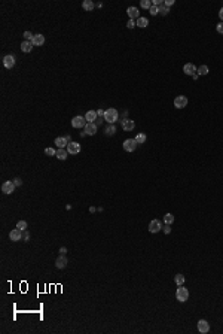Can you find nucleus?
I'll list each match as a JSON object with an SVG mask.
<instances>
[{"instance_id":"obj_5","label":"nucleus","mask_w":223,"mask_h":334,"mask_svg":"<svg viewBox=\"0 0 223 334\" xmlns=\"http://www.w3.org/2000/svg\"><path fill=\"white\" fill-rule=\"evenodd\" d=\"M66 149H67V152L70 154V155H76V154H79V152H81V143L68 142V145L66 146Z\"/></svg>"},{"instance_id":"obj_14","label":"nucleus","mask_w":223,"mask_h":334,"mask_svg":"<svg viewBox=\"0 0 223 334\" xmlns=\"http://www.w3.org/2000/svg\"><path fill=\"white\" fill-rule=\"evenodd\" d=\"M3 66L6 69H12L15 66V57L12 54H9V55H5L3 57Z\"/></svg>"},{"instance_id":"obj_3","label":"nucleus","mask_w":223,"mask_h":334,"mask_svg":"<svg viewBox=\"0 0 223 334\" xmlns=\"http://www.w3.org/2000/svg\"><path fill=\"white\" fill-rule=\"evenodd\" d=\"M86 119H85V116H74L73 119H72V125H73L74 128H85V125H86Z\"/></svg>"},{"instance_id":"obj_40","label":"nucleus","mask_w":223,"mask_h":334,"mask_svg":"<svg viewBox=\"0 0 223 334\" xmlns=\"http://www.w3.org/2000/svg\"><path fill=\"white\" fill-rule=\"evenodd\" d=\"M164 233H165V234H170V233H171V228H170L168 224H167V227H164Z\"/></svg>"},{"instance_id":"obj_7","label":"nucleus","mask_w":223,"mask_h":334,"mask_svg":"<svg viewBox=\"0 0 223 334\" xmlns=\"http://www.w3.org/2000/svg\"><path fill=\"white\" fill-rule=\"evenodd\" d=\"M162 230V222L159 219H152L149 222V231L150 233H158Z\"/></svg>"},{"instance_id":"obj_19","label":"nucleus","mask_w":223,"mask_h":334,"mask_svg":"<svg viewBox=\"0 0 223 334\" xmlns=\"http://www.w3.org/2000/svg\"><path fill=\"white\" fill-rule=\"evenodd\" d=\"M33 46L34 45L30 41H24L22 43H21V51H22V52H26V54H28V52H31V51H33Z\"/></svg>"},{"instance_id":"obj_17","label":"nucleus","mask_w":223,"mask_h":334,"mask_svg":"<svg viewBox=\"0 0 223 334\" xmlns=\"http://www.w3.org/2000/svg\"><path fill=\"white\" fill-rule=\"evenodd\" d=\"M30 42L33 43L34 46H42V45L45 43V36H43V34H40V33H37V34H34L33 39H31Z\"/></svg>"},{"instance_id":"obj_38","label":"nucleus","mask_w":223,"mask_h":334,"mask_svg":"<svg viewBox=\"0 0 223 334\" xmlns=\"http://www.w3.org/2000/svg\"><path fill=\"white\" fill-rule=\"evenodd\" d=\"M164 5H165L167 7L173 6V5H174V0H165V2H164Z\"/></svg>"},{"instance_id":"obj_30","label":"nucleus","mask_w":223,"mask_h":334,"mask_svg":"<svg viewBox=\"0 0 223 334\" xmlns=\"http://www.w3.org/2000/svg\"><path fill=\"white\" fill-rule=\"evenodd\" d=\"M16 228H20L21 231H26V228H27V222H26V221H18V222H16Z\"/></svg>"},{"instance_id":"obj_36","label":"nucleus","mask_w":223,"mask_h":334,"mask_svg":"<svg viewBox=\"0 0 223 334\" xmlns=\"http://www.w3.org/2000/svg\"><path fill=\"white\" fill-rule=\"evenodd\" d=\"M216 30H217V33H220V34H223V22H220V24H217V27H216Z\"/></svg>"},{"instance_id":"obj_10","label":"nucleus","mask_w":223,"mask_h":334,"mask_svg":"<svg viewBox=\"0 0 223 334\" xmlns=\"http://www.w3.org/2000/svg\"><path fill=\"white\" fill-rule=\"evenodd\" d=\"M2 191H3L5 194H12L15 191L14 181H6V182H3V184H2Z\"/></svg>"},{"instance_id":"obj_34","label":"nucleus","mask_w":223,"mask_h":334,"mask_svg":"<svg viewBox=\"0 0 223 334\" xmlns=\"http://www.w3.org/2000/svg\"><path fill=\"white\" fill-rule=\"evenodd\" d=\"M33 36L34 34H31V31H24V39H26V41H31Z\"/></svg>"},{"instance_id":"obj_20","label":"nucleus","mask_w":223,"mask_h":334,"mask_svg":"<svg viewBox=\"0 0 223 334\" xmlns=\"http://www.w3.org/2000/svg\"><path fill=\"white\" fill-rule=\"evenodd\" d=\"M97 116H98L97 110H88V112L85 114V119H86V123H95Z\"/></svg>"},{"instance_id":"obj_15","label":"nucleus","mask_w":223,"mask_h":334,"mask_svg":"<svg viewBox=\"0 0 223 334\" xmlns=\"http://www.w3.org/2000/svg\"><path fill=\"white\" fill-rule=\"evenodd\" d=\"M97 128H98V125H97L95 123H88L86 125H85L83 131H85L88 136H94L95 133H97Z\"/></svg>"},{"instance_id":"obj_11","label":"nucleus","mask_w":223,"mask_h":334,"mask_svg":"<svg viewBox=\"0 0 223 334\" xmlns=\"http://www.w3.org/2000/svg\"><path fill=\"white\" fill-rule=\"evenodd\" d=\"M9 239H11L12 242H18L21 239H24V234H22V231H21L20 228H14V230H11V233H9Z\"/></svg>"},{"instance_id":"obj_23","label":"nucleus","mask_w":223,"mask_h":334,"mask_svg":"<svg viewBox=\"0 0 223 334\" xmlns=\"http://www.w3.org/2000/svg\"><path fill=\"white\" fill-rule=\"evenodd\" d=\"M82 7H83L85 11L91 12V11H92V9L95 7V5H94V2H92V0H85V2L82 3Z\"/></svg>"},{"instance_id":"obj_8","label":"nucleus","mask_w":223,"mask_h":334,"mask_svg":"<svg viewBox=\"0 0 223 334\" xmlns=\"http://www.w3.org/2000/svg\"><path fill=\"white\" fill-rule=\"evenodd\" d=\"M68 142H70V136H58V137H55V143H57L58 149H64V148L68 145Z\"/></svg>"},{"instance_id":"obj_39","label":"nucleus","mask_w":223,"mask_h":334,"mask_svg":"<svg viewBox=\"0 0 223 334\" xmlns=\"http://www.w3.org/2000/svg\"><path fill=\"white\" fill-rule=\"evenodd\" d=\"M97 114H98V116H103V118H104V115H106V110H104V109H98V110H97Z\"/></svg>"},{"instance_id":"obj_18","label":"nucleus","mask_w":223,"mask_h":334,"mask_svg":"<svg viewBox=\"0 0 223 334\" xmlns=\"http://www.w3.org/2000/svg\"><path fill=\"white\" fill-rule=\"evenodd\" d=\"M68 264V259L64 257V255H61V257H58L57 258V261H55V267L57 269H64V267Z\"/></svg>"},{"instance_id":"obj_35","label":"nucleus","mask_w":223,"mask_h":334,"mask_svg":"<svg viewBox=\"0 0 223 334\" xmlns=\"http://www.w3.org/2000/svg\"><path fill=\"white\" fill-rule=\"evenodd\" d=\"M127 27H128V28H134V27H137V24H135V20H128V22H127Z\"/></svg>"},{"instance_id":"obj_29","label":"nucleus","mask_w":223,"mask_h":334,"mask_svg":"<svg viewBox=\"0 0 223 334\" xmlns=\"http://www.w3.org/2000/svg\"><path fill=\"white\" fill-rule=\"evenodd\" d=\"M174 282H176V283H177L179 286L183 285V283H184V276H183V274H176V278H174Z\"/></svg>"},{"instance_id":"obj_22","label":"nucleus","mask_w":223,"mask_h":334,"mask_svg":"<svg viewBox=\"0 0 223 334\" xmlns=\"http://www.w3.org/2000/svg\"><path fill=\"white\" fill-rule=\"evenodd\" d=\"M55 157L58 158V160H61V161L67 160V157H68L67 149H58V151H57V155H55Z\"/></svg>"},{"instance_id":"obj_25","label":"nucleus","mask_w":223,"mask_h":334,"mask_svg":"<svg viewBox=\"0 0 223 334\" xmlns=\"http://www.w3.org/2000/svg\"><path fill=\"white\" fill-rule=\"evenodd\" d=\"M164 222L171 225L174 222V215H173V213H165V215H164Z\"/></svg>"},{"instance_id":"obj_6","label":"nucleus","mask_w":223,"mask_h":334,"mask_svg":"<svg viewBox=\"0 0 223 334\" xmlns=\"http://www.w3.org/2000/svg\"><path fill=\"white\" fill-rule=\"evenodd\" d=\"M174 106H176V109L186 108L188 106V97L186 95H177L176 99H174Z\"/></svg>"},{"instance_id":"obj_27","label":"nucleus","mask_w":223,"mask_h":334,"mask_svg":"<svg viewBox=\"0 0 223 334\" xmlns=\"http://www.w3.org/2000/svg\"><path fill=\"white\" fill-rule=\"evenodd\" d=\"M115 133H116L115 124H109V127L106 128V134H107V136H113Z\"/></svg>"},{"instance_id":"obj_28","label":"nucleus","mask_w":223,"mask_h":334,"mask_svg":"<svg viewBox=\"0 0 223 334\" xmlns=\"http://www.w3.org/2000/svg\"><path fill=\"white\" fill-rule=\"evenodd\" d=\"M158 11H159V14H161V15H168L170 14V7H167L165 5H164V3L158 6Z\"/></svg>"},{"instance_id":"obj_2","label":"nucleus","mask_w":223,"mask_h":334,"mask_svg":"<svg viewBox=\"0 0 223 334\" xmlns=\"http://www.w3.org/2000/svg\"><path fill=\"white\" fill-rule=\"evenodd\" d=\"M176 298L180 301V303L188 301V298H189V291H188V288H184L183 285L179 286L177 291H176Z\"/></svg>"},{"instance_id":"obj_12","label":"nucleus","mask_w":223,"mask_h":334,"mask_svg":"<svg viewBox=\"0 0 223 334\" xmlns=\"http://www.w3.org/2000/svg\"><path fill=\"white\" fill-rule=\"evenodd\" d=\"M121 125H122V130H123V131H131V130H134L135 123L132 121V119L123 118V119H122V123H121Z\"/></svg>"},{"instance_id":"obj_13","label":"nucleus","mask_w":223,"mask_h":334,"mask_svg":"<svg viewBox=\"0 0 223 334\" xmlns=\"http://www.w3.org/2000/svg\"><path fill=\"white\" fill-rule=\"evenodd\" d=\"M196 327H198V331H199V333H202V334H205V333H208L210 331V324L205 319L198 321V325H196Z\"/></svg>"},{"instance_id":"obj_41","label":"nucleus","mask_w":223,"mask_h":334,"mask_svg":"<svg viewBox=\"0 0 223 334\" xmlns=\"http://www.w3.org/2000/svg\"><path fill=\"white\" fill-rule=\"evenodd\" d=\"M219 18H220V20H222V22H223V7L220 9V11H219Z\"/></svg>"},{"instance_id":"obj_24","label":"nucleus","mask_w":223,"mask_h":334,"mask_svg":"<svg viewBox=\"0 0 223 334\" xmlns=\"http://www.w3.org/2000/svg\"><path fill=\"white\" fill-rule=\"evenodd\" d=\"M208 72H210V69H208V66H205V64H202V66H199V69H198V76H205V75H208Z\"/></svg>"},{"instance_id":"obj_42","label":"nucleus","mask_w":223,"mask_h":334,"mask_svg":"<svg viewBox=\"0 0 223 334\" xmlns=\"http://www.w3.org/2000/svg\"><path fill=\"white\" fill-rule=\"evenodd\" d=\"M24 240H26V242L30 240V234H28V233H24Z\"/></svg>"},{"instance_id":"obj_9","label":"nucleus","mask_w":223,"mask_h":334,"mask_svg":"<svg viewBox=\"0 0 223 334\" xmlns=\"http://www.w3.org/2000/svg\"><path fill=\"white\" fill-rule=\"evenodd\" d=\"M198 72V69H196V66L193 64V63H188V64H184L183 66V73L188 76H193Z\"/></svg>"},{"instance_id":"obj_26","label":"nucleus","mask_w":223,"mask_h":334,"mask_svg":"<svg viewBox=\"0 0 223 334\" xmlns=\"http://www.w3.org/2000/svg\"><path fill=\"white\" fill-rule=\"evenodd\" d=\"M134 139H135V142H137V143H140V145H142V143L146 142V139H147V137H146V134H144V133H138V134H137Z\"/></svg>"},{"instance_id":"obj_4","label":"nucleus","mask_w":223,"mask_h":334,"mask_svg":"<svg viewBox=\"0 0 223 334\" xmlns=\"http://www.w3.org/2000/svg\"><path fill=\"white\" fill-rule=\"evenodd\" d=\"M137 145H138V143L135 142V139H127V140H123V143H122L123 149L127 151V152H134L135 148H137Z\"/></svg>"},{"instance_id":"obj_16","label":"nucleus","mask_w":223,"mask_h":334,"mask_svg":"<svg viewBox=\"0 0 223 334\" xmlns=\"http://www.w3.org/2000/svg\"><path fill=\"white\" fill-rule=\"evenodd\" d=\"M127 14H128L129 20H138V18H140V11H138L135 6H129L128 9H127Z\"/></svg>"},{"instance_id":"obj_21","label":"nucleus","mask_w":223,"mask_h":334,"mask_svg":"<svg viewBox=\"0 0 223 334\" xmlns=\"http://www.w3.org/2000/svg\"><path fill=\"white\" fill-rule=\"evenodd\" d=\"M135 24H137V27L144 28V27H147L149 20H147V18H144V17H140L138 20H135Z\"/></svg>"},{"instance_id":"obj_1","label":"nucleus","mask_w":223,"mask_h":334,"mask_svg":"<svg viewBox=\"0 0 223 334\" xmlns=\"http://www.w3.org/2000/svg\"><path fill=\"white\" fill-rule=\"evenodd\" d=\"M118 118H119V112H118L115 108H109V109L106 110L104 119H106L109 124H115L116 121H118Z\"/></svg>"},{"instance_id":"obj_37","label":"nucleus","mask_w":223,"mask_h":334,"mask_svg":"<svg viewBox=\"0 0 223 334\" xmlns=\"http://www.w3.org/2000/svg\"><path fill=\"white\" fill-rule=\"evenodd\" d=\"M14 184H15V186H21V185H22V181H21L20 177H15V179H14Z\"/></svg>"},{"instance_id":"obj_33","label":"nucleus","mask_w":223,"mask_h":334,"mask_svg":"<svg viewBox=\"0 0 223 334\" xmlns=\"http://www.w3.org/2000/svg\"><path fill=\"white\" fill-rule=\"evenodd\" d=\"M149 12H150V15H158V14H159V11H158V6H153V5H152V7L149 9Z\"/></svg>"},{"instance_id":"obj_43","label":"nucleus","mask_w":223,"mask_h":334,"mask_svg":"<svg viewBox=\"0 0 223 334\" xmlns=\"http://www.w3.org/2000/svg\"><path fill=\"white\" fill-rule=\"evenodd\" d=\"M66 252H67V249H66V248L63 246V248H61V249H60V254H61V255H64V254H66Z\"/></svg>"},{"instance_id":"obj_31","label":"nucleus","mask_w":223,"mask_h":334,"mask_svg":"<svg viewBox=\"0 0 223 334\" xmlns=\"http://www.w3.org/2000/svg\"><path fill=\"white\" fill-rule=\"evenodd\" d=\"M140 6H142L143 9H150V7H152V2H150V0H143L142 3H140Z\"/></svg>"},{"instance_id":"obj_32","label":"nucleus","mask_w":223,"mask_h":334,"mask_svg":"<svg viewBox=\"0 0 223 334\" xmlns=\"http://www.w3.org/2000/svg\"><path fill=\"white\" fill-rule=\"evenodd\" d=\"M45 154H46L48 157H55V155H57V151H55L54 148H46V149H45Z\"/></svg>"}]
</instances>
